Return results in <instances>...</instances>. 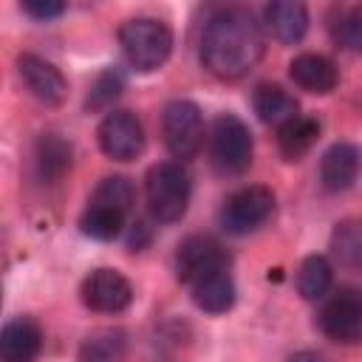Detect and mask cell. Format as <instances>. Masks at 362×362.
I'll return each mask as SVG.
<instances>
[{"label":"cell","mask_w":362,"mask_h":362,"mask_svg":"<svg viewBox=\"0 0 362 362\" xmlns=\"http://www.w3.org/2000/svg\"><path fill=\"white\" fill-rule=\"evenodd\" d=\"M263 31L249 8H221L201 37V62L218 79H240L263 59Z\"/></svg>","instance_id":"1"},{"label":"cell","mask_w":362,"mask_h":362,"mask_svg":"<svg viewBox=\"0 0 362 362\" xmlns=\"http://www.w3.org/2000/svg\"><path fill=\"white\" fill-rule=\"evenodd\" d=\"M119 45L130 68L150 74L161 68L173 51V31L156 17H133L119 28Z\"/></svg>","instance_id":"2"},{"label":"cell","mask_w":362,"mask_h":362,"mask_svg":"<svg viewBox=\"0 0 362 362\" xmlns=\"http://www.w3.org/2000/svg\"><path fill=\"white\" fill-rule=\"evenodd\" d=\"M147 209L158 223L181 221L189 204V175L178 161H158L144 178Z\"/></svg>","instance_id":"3"},{"label":"cell","mask_w":362,"mask_h":362,"mask_svg":"<svg viewBox=\"0 0 362 362\" xmlns=\"http://www.w3.org/2000/svg\"><path fill=\"white\" fill-rule=\"evenodd\" d=\"M209 156L218 173L238 175L252 164V133L243 119L235 113H221L212 122L209 133Z\"/></svg>","instance_id":"4"},{"label":"cell","mask_w":362,"mask_h":362,"mask_svg":"<svg viewBox=\"0 0 362 362\" xmlns=\"http://www.w3.org/2000/svg\"><path fill=\"white\" fill-rule=\"evenodd\" d=\"M164 144L173 158H192L204 144V119L201 107L189 99H173L161 113Z\"/></svg>","instance_id":"5"},{"label":"cell","mask_w":362,"mask_h":362,"mask_svg":"<svg viewBox=\"0 0 362 362\" xmlns=\"http://www.w3.org/2000/svg\"><path fill=\"white\" fill-rule=\"evenodd\" d=\"M274 212V192L269 187H243L238 192H232L221 212H218V221L223 226V232L229 235H249L255 232L257 226H263Z\"/></svg>","instance_id":"6"},{"label":"cell","mask_w":362,"mask_h":362,"mask_svg":"<svg viewBox=\"0 0 362 362\" xmlns=\"http://www.w3.org/2000/svg\"><path fill=\"white\" fill-rule=\"evenodd\" d=\"M320 328L328 339L354 345L362 342V288H339L320 311Z\"/></svg>","instance_id":"7"},{"label":"cell","mask_w":362,"mask_h":362,"mask_svg":"<svg viewBox=\"0 0 362 362\" xmlns=\"http://www.w3.org/2000/svg\"><path fill=\"white\" fill-rule=\"evenodd\" d=\"M82 303L96 314H119L133 303V286L130 280L116 269H93L82 280Z\"/></svg>","instance_id":"8"},{"label":"cell","mask_w":362,"mask_h":362,"mask_svg":"<svg viewBox=\"0 0 362 362\" xmlns=\"http://www.w3.org/2000/svg\"><path fill=\"white\" fill-rule=\"evenodd\" d=\"M99 147L113 161H133L144 150V127L130 110H113L102 119L99 130Z\"/></svg>","instance_id":"9"},{"label":"cell","mask_w":362,"mask_h":362,"mask_svg":"<svg viewBox=\"0 0 362 362\" xmlns=\"http://www.w3.org/2000/svg\"><path fill=\"white\" fill-rule=\"evenodd\" d=\"M226 269V252L223 246L209 235H189L178 243L175 252V274L181 283L192 286L201 277Z\"/></svg>","instance_id":"10"},{"label":"cell","mask_w":362,"mask_h":362,"mask_svg":"<svg viewBox=\"0 0 362 362\" xmlns=\"http://www.w3.org/2000/svg\"><path fill=\"white\" fill-rule=\"evenodd\" d=\"M17 76L25 85V90L48 107L62 105L68 96V82H65L62 71L37 54H20L17 57Z\"/></svg>","instance_id":"11"},{"label":"cell","mask_w":362,"mask_h":362,"mask_svg":"<svg viewBox=\"0 0 362 362\" xmlns=\"http://www.w3.org/2000/svg\"><path fill=\"white\" fill-rule=\"evenodd\" d=\"M362 170V153L351 141L331 144L320 158V184L328 192H345L354 187Z\"/></svg>","instance_id":"12"},{"label":"cell","mask_w":362,"mask_h":362,"mask_svg":"<svg viewBox=\"0 0 362 362\" xmlns=\"http://www.w3.org/2000/svg\"><path fill=\"white\" fill-rule=\"evenodd\" d=\"M42 348V331L31 317H14L0 331V362H34Z\"/></svg>","instance_id":"13"},{"label":"cell","mask_w":362,"mask_h":362,"mask_svg":"<svg viewBox=\"0 0 362 362\" xmlns=\"http://www.w3.org/2000/svg\"><path fill=\"white\" fill-rule=\"evenodd\" d=\"M288 76L297 88L308 90V93H331L339 82V71L337 65L322 57V54H300L291 59L288 65Z\"/></svg>","instance_id":"14"},{"label":"cell","mask_w":362,"mask_h":362,"mask_svg":"<svg viewBox=\"0 0 362 362\" xmlns=\"http://www.w3.org/2000/svg\"><path fill=\"white\" fill-rule=\"evenodd\" d=\"M266 28L280 40V42H300L308 31V8L294 0H274L263 8Z\"/></svg>","instance_id":"15"},{"label":"cell","mask_w":362,"mask_h":362,"mask_svg":"<svg viewBox=\"0 0 362 362\" xmlns=\"http://www.w3.org/2000/svg\"><path fill=\"white\" fill-rule=\"evenodd\" d=\"M34 167L42 184H57L71 170V144L59 133H42L34 147Z\"/></svg>","instance_id":"16"},{"label":"cell","mask_w":362,"mask_h":362,"mask_svg":"<svg viewBox=\"0 0 362 362\" xmlns=\"http://www.w3.org/2000/svg\"><path fill=\"white\" fill-rule=\"evenodd\" d=\"M189 288H192V303L206 314H226L235 305V297H238L235 280H232V274L226 269L201 277Z\"/></svg>","instance_id":"17"},{"label":"cell","mask_w":362,"mask_h":362,"mask_svg":"<svg viewBox=\"0 0 362 362\" xmlns=\"http://www.w3.org/2000/svg\"><path fill=\"white\" fill-rule=\"evenodd\" d=\"M252 105H255L257 119L263 124H272V127H283L286 122H291L297 116V99L286 88L272 85V82H263L255 88Z\"/></svg>","instance_id":"18"},{"label":"cell","mask_w":362,"mask_h":362,"mask_svg":"<svg viewBox=\"0 0 362 362\" xmlns=\"http://www.w3.org/2000/svg\"><path fill=\"white\" fill-rule=\"evenodd\" d=\"M317 136H320V122L314 116H303V113H297L291 122L277 127V144H280V153L288 161L303 158L314 147Z\"/></svg>","instance_id":"19"},{"label":"cell","mask_w":362,"mask_h":362,"mask_svg":"<svg viewBox=\"0 0 362 362\" xmlns=\"http://www.w3.org/2000/svg\"><path fill=\"white\" fill-rule=\"evenodd\" d=\"M127 334L122 328H99L85 337L79 348V362H124Z\"/></svg>","instance_id":"20"},{"label":"cell","mask_w":362,"mask_h":362,"mask_svg":"<svg viewBox=\"0 0 362 362\" xmlns=\"http://www.w3.org/2000/svg\"><path fill=\"white\" fill-rule=\"evenodd\" d=\"M331 255L348 272H362V221H339L331 232Z\"/></svg>","instance_id":"21"},{"label":"cell","mask_w":362,"mask_h":362,"mask_svg":"<svg viewBox=\"0 0 362 362\" xmlns=\"http://www.w3.org/2000/svg\"><path fill=\"white\" fill-rule=\"evenodd\" d=\"M334 286V266L322 255H308L297 272V291L303 300H322Z\"/></svg>","instance_id":"22"},{"label":"cell","mask_w":362,"mask_h":362,"mask_svg":"<svg viewBox=\"0 0 362 362\" xmlns=\"http://www.w3.org/2000/svg\"><path fill=\"white\" fill-rule=\"evenodd\" d=\"M124 218L127 215H122V212H116L110 206H102V204H90L88 201V206H85V212L79 218V229L88 238H93V240H113L124 229Z\"/></svg>","instance_id":"23"},{"label":"cell","mask_w":362,"mask_h":362,"mask_svg":"<svg viewBox=\"0 0 362 362\" xmlns=\"http://www.w3.org/2000/svg\"><path fill=\"white\" fill-rule=\"evenodd\" d=\"M133 198L136 195H133L130 178H124V175H107V178H102L96 184V189L90 195V204H102V206H110V209L127 215L130 206H133Z\"/></svg>","instance_id":"24"},{"label":"cell","mask_w":362,"mask_h":362,"mask_svg":"<svg viewBox=\"0 0 362 362\" xmlns=\"http://www.w3.org/2000/svg\"><path fill=\"white\" fill-rule=\"evenodd\" d=\"M334 37L342 48L362 54V6H354L339 17V23L334 25Z\"/></svg>","instance_id":"25"},{"label":"cell","mask_w":362,"mask_h":362,"mask_svg":"<svg viewBox=\"0 0 362 362\" xmlns=\"http://www.w3.org/2000/svg\"><path fill=\"white\" fill-rule=\"evenodd\" d=\"M122 93V76L116 71H105L96 76L93 88H90V96H88V107L90 110H105L116 96Z\"/></svg>","instance_id":"26"},{"label":"cell","mask_w":362,"mask_h":362,"mask_svg":"<svg viewBox=\"0 0 362 362\" xmlns=\"http://www.w3.org/2000/svg\"><path fill=\"white\" fill-rule=\"evenodd\" d=\"M20 8L34 20H54L65 11V3H59V0H23Z\"/></svg>","instance_id":"27"},{"label":"cell","mask_w":362,"mask_h":362,"mask_svg":"<svg viewBox=\"0 0 362 362\" xmlns=\"http://www.w3.org/2000/svg\"><path fill=\"white\" fill-rule=\"evenodd\" d=\"M288 362H322V356L314 351H297L294 356H288Z\"/></svg>","instance_id":"28"}]
</instances>
